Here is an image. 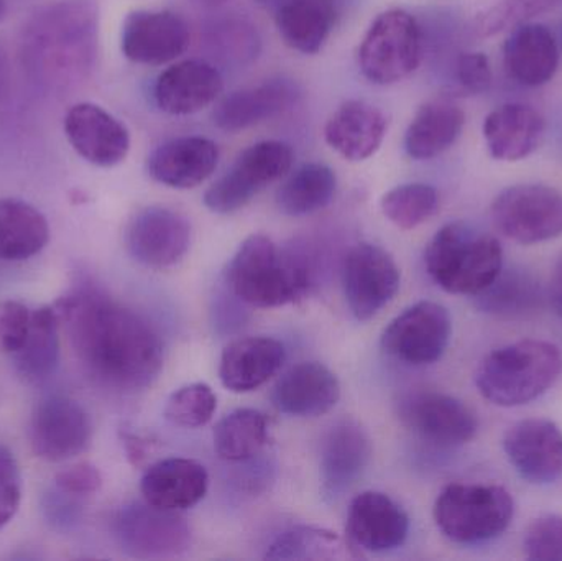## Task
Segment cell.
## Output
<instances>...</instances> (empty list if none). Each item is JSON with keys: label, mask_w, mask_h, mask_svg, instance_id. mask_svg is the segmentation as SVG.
Wrapping results in <instances>:
<instances>
[{"label": "cell", "mask_w": 562, "mask_h": 561, "mask_svg": "<svg viewBox=\"0 0 562 561\" xmlns=\"http://www.w3.org/2000/svg\"><path fill=\"white\" fill-rule=\"evenodd\" d=\"M55 310L79 362L101 384L140 391L160 374L164 345L137 313L88 287L59 300Z\"/></svg>", "instance_id": "6da1fadb"}, {"label": "cell", "mask_w": 562, "mask_h": 561, "mask_svg": "<svg viewBox=\"0 0 562 561\" xmlns=\"http://www.w3.org/2000/svg\"><path fill=\"white\" fill-rule=\"evenodd\" d=\"M94 0H63L35 16L26 32V56L46 81H75L92 66L98 49Z\"/></svg>", "instance_id": "7a4b0ae2"}, {"label": "cell", "mask_w": 562, "mask_h": 561, "mask_svg": "<svg viewBox=\"0 0 562 561\" xmlns=\"http://www.w3.org/2000/svg\"><path fill=\"white\" fill-rule=\"evenodd\" d=\"M562 372L560 348L553 343L524 339L485 356L475 372L482 397L498 407H518L541 397Z\"/></svg>", "instance_id": "3957f363"}, {"label": "cell", "mask_w": 562, "mask_h": 561, "mask_svg": "<svg viewBox=\"0 0 562 561\" xmlns=\"http://www.w3.org/2000/svg\"><path fill=\"white\" fill-rule=\"evenodd\" d=\"M425 260L429 276L442 290L475 296L502 272L504 250L497 237L458 221L436 233Z\"/></svg>", "instance_id": "277c9868"}, {"label": "cell", "mask_w": 562, "mask_h": 561, "mask_svg": "<svg viewBox=\"0 0 562 561\" xmlns=\"http://www.w3.org/2000/svg\"><path fill=\"white\" fill-rule=\"evenodd\" d=\"M227 282L244 303L276 308L306 292L310 272L300 256L280 250L270 237L254 234L231 260Z\"/></svg>", "instance_id": "5b68a950"}, {"label": "cell", "mask_w": 562, "mask_h": 561, "mask_svg": "<svg viewBox=\"0 0 562 561\" xmlns=\"http://www.w3.org/2000/svg\"><path fill=\"white\" fill-rule=\"evenodd\" d=\"M514 513V497L495 484H449L435 504L439 530L462 546L501 536L510 526Z\"/></svg>", "instance_id": "8992f818"}, {"label": "cell", "mask_w": 562, "mask_h": 561, "mask_svg": "<svg viewBox=\"0 0 562 561\" xmlns=\"http://www.w3.org/2000/svg\"><path fill=\"white\" fill-rule=\"evenodd\" d=\"M423 56V35L412 13L402 9L380 13L359 49L362 75L375 85H393L412 75Z\"/></svg>", "instance_id": "52a82bcc"}, {"label": "cell", "mask_w": 562, "mask_h": 561, "mask_svg": "<svg viewBox=\"0 0 562 561\" xmlns=\"http://www.w3.org/2000/svg\"><path fill=\"white\" fill-rule=\"evenodd\" d=\"M293 150L280 141H263L247 148L236 164L204 194L207 210L229 214L249 204L260 191L290 171Z\"/></svg>", "instance_id": "ba28073f"}, {"label": "cell", "mask_w": 562, "mask_h": 561, "mask_svg": "<svg viewBox=\"0 0 562 561\" xmlns=\"http://www.w3.org/2000/svg\"><path fill=\"white\" fill-rule=\"evenodd\" d=\"M492 221L508 239L538 244L562 234V194L547 184H517L492 203Z\"/></svg>", "instance_id": "9c48e42d"}, {"label": "cell", "mask_w": 562, "mask_h": 561, "mask_svg": "<svg viewBox=\"0 0 562 561\" xmlns=\"http://www.w3.org/2000/svg\"><path fill=\"white\" fill-rule=\"evenodd\" d=\"M114 534L119 546L137 559L180 556L191 543L190 526L180 510L148 503L124 507L115 516Z\"/></svg>", "instance_id": "30bf717a"}, {"label": "cell", "mask_w": 562, "mask_h": 561, "mask_svg": "<svg viewBox=\"0 0 562 561\" xmlns=\"http://www.w3.org/2000/svg\"><path fill=\"white\" fill-rule=\"evenodd\" d=\"M92 425L79 402L66 395H48L36 404L30 424L33 453L61 463L79 457L91 445Z\"/></svg>", "instance_id": "8fae6325"}, {"label": "cell", "mask_w": 562, "mask_h": 561, "mask_svg": "<svg viewBox=\"0 0 562 561\" xmlns=\"http://www.w3.org/2000/svg\"><path fill=\"white\" fill-rule=\"evenodd\" d=\"M451 332V316L445 306L419 302L390 323L383 332L382 348L406 364L428 366L445 355Z\"/></svg>", "instance_id": "7c38bea8"}, {"label": "cell", "mask_w": 562, "mask_h": 561, "mask_svg": "<svg viewBox=\"0 0 562 561\" xmlns=\"http://www.w3.org/2000/svg\"><path fill=\"white\" fill-rule=\"evenodd\" d=\"M342 287L352 315L359 322H367L398 292V266L382 247L359 244L344 260Z\"/></svg>", "instance_id": "4fadbf2b"}, {"label": "cell", "mask_w": 562, "mask_h": 561, "mask_svg": "<svg viewBox=\"0 0 562 561\" xmlns=\"http://www.w3.org/2000/svg\"><path fill=\"white\" fill-rule=\"evenodd\" d=\"M191 226L187 217L168 207L138 211L125 231V246L137 262L165 269L183 259L190 249Z\"/></svg>", "instance_id": "5bb4252c"}, {"label": "cell", "mask_w": 562, "mask_h": 561, "mask_svg": "<svg viewBox=\"0 0 562 561\" xmlns=\"http://www.w3.org/2000/svg\"><path fill=\"white\" fill-rule=\"evenodd\" d=\"M125 58L138 65L160 66L183 55L190 46L187 22L170 10H135L125 16L121 36Z\"/></svg>", "instance_id": "9a60e30c"}, {"label": "cell", "mask_w": 562, "mask_h": 561, "mask_svg": "<svg viewBox=\"0 0 562 561\" xmlns=\"http://www.w3.org/2000/svg\"><path fill=\"white\" fill-rule=\"evenodd\" d=\"M504 450L512 467L533 484L562 478V430L554 422L528 418L508 428Z\"/></svg>", "instance_id": "2e32d148"}, {"label": "cell", "mask_w": 562, "mask_h": 561, "mask_svg": "<svg viewBox=\"0 0 562 561\" xmlns=\"http://www.w3.org/2000/svg\"><path fill=\"white\" fill-rule=\"evenodd\" d=\"M65 132L72 148L95 167H115L131 150L127 127L105 109L91 102H81L69 109Z\"/></svg>", "instance_id": "e0dca14e"}, {"label": "cell", "mask_w": 562, "mask_h": 561, "mask_svg": "<svg viewBox=\"0 0 562 561\" xmlns=\"http://www.w3.org/2000/svg\"><path fill=\"white\" fill-rule=\"evenodd\" d=\"M403 420L419 437L441 447H459L477 434L474 412L451 395L425 392L403 405Z\"/></svg>", "instance_id": "ac0fdd59"}, {"label": "cell", "mask_w": 562, "mask_h": 561, "mask_svg": "<svg viewBox=\"0 0 562 561\" xmlns=\"http://www.w3.org/2000/svg\"><path fill=\"white\" fill-rule=\"evenodd\" d=\"M408 532V516L386 494L366 491L350 503L347 534L357 549L389 552L402 547Z\"/></svg>", "instance_id": "d6986e66"}, {"label": "cell", "mask_w": 562, "mask_h": 561, "mask_svg": "<svg viewBox=\"0 0 562 561\" xmlns=\"http://www.w3.org/2000/svg\"><path fill=\"white\" fill-rule=\"evenodd\" d=\"M223 89V76L213 65L187 59L171 65L158 76L154 98L167 114L190 115L213 104Z\"/></svg>", "instance_id": "ffe728a7"}, {"label": "cell", "mask_w": 562, "mask_h": 561, "mask_svg": "<svg viewBox=\"0 0 562 561\" xmlns=\"http://www.w3.org/2000/svg\"><path fill=\"white\" fill-rule=\"evenodd\" d=\"M220 148L210 138L180 137L165 142L148 157V175L165 187L188 190L216 170Z\"/></svg>", "instance_id": "44dd1931"}, {"label": "cell", "mask_w": 562, "mask_h": 561, "mask_svg": "<svg viewBox=\"0 0 562 561\" xmlns=\"http://www.w3.org/2000/svg\"><path fill=\"white\" fill-rule=\"evenodd\" d=\"M339 397V381L319 362H301L288 369L272 394L273 405L281 414L300 418L327 414Z\"/></svg>", "instance_id": "7402d4cb"}, {"label": "cell", "mask_w": 562, "mask_h": 561, "mask_svg": "<svg viewBox=\"0 0 562 561\" xmlns=\"http://www.w3.org/2000/svg\"><path fill=\"white\" fill-rule=\"evenodd\" d=\"M207 486L210 476L203 464L188 458H167L145 471L140 491L145 503L181 513L196 506L206 496Z\"/></svg>", "instance_id": "603a6c76"}, {"label": "cell", "mask_w": 562, "mask_h": 561, "mask_svg": "<svg viewBox=\"0 0 562 561\" xmlns=\"http://www.w3.org/2000/svg\"><path fill=\"white\" fill-rule=\"evenodd\" d=\"M385 134V114L376 105L359 99L340 104L324 127L327 145L350 161L372 157Z\"/></svg>", "instance_id": "cb8c5ba5"}, {"label": "cell", "mask_w": 562, "mask_h": 561, "mask_svg": "<svg viewBox=\"0 0 562 561\" xmlns=\"http://www.w3.org/2000/svg\"><path fill=\"white\" fill-rule=\"evenodd\" d=\"M547 131L543 115L525 104H505L485 117L484 137L495 160L518 161L540 147Z\"/></svg>", "instance_id": "d4e9b609"}, {"label": "cell", "mask_w": 562, "mask_h": 561, "mask_svg": "<svg viewBox=\"0 0 562 561\" xmlns=\"http://www.w3.org/2000/svg\"><path fill=\"white\" fill-rule=\"evenodd\" d=\"M284 358V346L277 339L263 336L237 339L221 356V382L237 394L256 391L280 371Z\"/></svg>", "instance_id": "484cf974"}, {"label": "cell", "mask_w": 562, "mask_h": 561, "mask_svg": "<svg viewBox=\"0 0 562 561\" xmlns=\"http://www.w3.org/2000/svg\"><path fill=\"white\" fill-rule=\"evenodd\" d=\"M370 440L352 420L339 422L326 435L321 453V481L327 496L336 497L349 490L370 460Z\"/></svg>", "instance_id": "4316f807"}, {"label": "cell", "mask_w": 562, "mask_h": 561, "mask_svg": "<svg viewBox=\"0 0 562 561\" xmlns=\"http://www.w3.org/2000/svg\"><path fill=\"white\" fill-rule=\"evenodd\" d=\"M504 63L510 78L520 85L531 88L547 85L560 65L553 33L540 23L517 26L505 42Z\"/></svg>", "instance_id": "83f0119b"}, {"label": "cell", "mask_w": 562, "mask_h": 561, "mask_svg": "<svg viewBox=\"0 0 562 561\" xmlns=\"http://www.w3.org/2000/svg\"><path fill=\"white\" fill-rule=\"evenodd\" d=\"M296 96L294 86L284 79H273L254 88L240 89L224 98L214 109V124L226 132L254 127L290 109Z\"/></svg>", "instance_id": "f1b7e54d"}, {"label": "cell", "mask_w": 562, "mask_h": 561, "mask_svg": "<svg viewBox=\"0 0 562 561\" xmlns=\"http://www.w3.org/2000/svg\"><path fill=\"white\" fill-rule=\"evenodd\" d=\"M464 112L448 99L426 102L405 134V150L415 160H429L448 150L464 127Z\"/></svg>", "instance_id": "f546056e"}, {"label": "cell", "mask_w": 562, "mask_h": 561, "mask_svg": "<svg viewBox=\"0 0 562 561\" xmlns=\"http://www.w3.org/2000/svg\"><path fill=\"white\" fill-rule=\"evenodd\" d=\"M334 0H284L276 22L281 38L304 55L321 52L336 23Z\"/></svg>", "instance_id": "4dcf8cb0"}, {"label": "cell", "mask_w": 562, "mask_h": 561, "mask_svg": "<svg viewBox=\"0 0 562 561\" xmlns=\"http://www.w3.org/2000/svg\"><path fill=\"white\" fill-rule=\"evenodd\" d=\"M49 239L46 217L25 201L0 200V259L20 262L36 256Z\"/></svg>", "instance_id": "1f68e13d"}, {"label": "cell", "mask_w": 562, "mask_h": 561, "mask_svg": "<svg viewBox=\"0 0 562 561\" xmlns=\"http://www.w3.org/2000/svg\"><path fill=\"white\" fill-rule=\"evenodd\" d=\"M59 316L52 306L32 313L29 336L13 356L16 371L29 382H42L55 374L59 364Z\"/></svg>", "instance_id": "d6a6232c"}, {"label": "cell", "mask_w": 562, "mask_h": 561, "mask_svg": "<svg viewBox=\"0 0 562 561\" xmlns=\"http://www.w3.org/2000/svg\"><path fill=\"white\" fill-rule=\"evenodd\" d=\"M336 173L323 164L297 168L277 193V204L286 216H307L323 210L336 193Z\"/></svg>", "instance_id": "836d02e7"}, {"label": "cell", "mask_w": 562, "mask_h": 561, "mask_svg": "<svg viewBox=\"0 0 562 561\" xmlns=\"http://www.w3.org/2000/svg\"><path fill=\"white\" fill-rule=\"evenodd\" d=\"M267 435L266 415L252 408H240L226 415L214 428V450L221 460L243 463L262 451Z\"/></svg>", "instance_id": "e575fe53"}, {"label": "cell", "mask_w": 562, "mask_h": 561, "mask_svg": "<svg viewBox=\"0 0 562 561\" xmlns=\"http://www.w3.org/2000/svg\"><path fill=\"white\" fill-rule=\"evenodd\" d=\"M482 312L497 316L524 315L541 302L540 283L521 269L504 270L497 279L475 295Z\"/></svg>", "instance_id": "d590c367"}, {"label": "cell", "mask_w": 562, "mask_h": 561, "mask_svg": "<svg viewBox=\"0 0 562 561\" xmlns=\"http://www.w3.org/2000/svg\"><path fill=\"white\" fill-rule=\"evenodd\" d=\"M439 197L425 183L400 184L382 198V211L400 229H415L438 211Z\"/></svg>", "instance_id": "8d00e7d4"}, {"label": "cell", "mask_w": 562, "mask_h": 561, "mask_svg": "<svg viewBox=\"0 0 562 561\" xmlns=\"http://www.w3.org/2000/svg\"><path fill=\"white\" fill-rule=\"evenodd\" d=\"M216 407V394L210 385L190 384L170 395L165 417L178 427L198 428L213 418Z\"/></svg>", "instance_id": "74e56055"}, {"label": "cell", "mask_w": 562, "mask_h": 561, "mask_svg": "<svg viewBox=\"0 0 562 561\" xmlns=\"http://www.w3.org/2000/svg\"><path fill=\"white\" fill-rule=\"evenodd\" d=\"M330 549H337L336 534L296 527L281 534L266 557L270 560L326 559Z\"/></svg>", "instance_id": "f35d334b"}, {"label": "cell", "mask_w": 562, "mask_h": 561, "mask_svg": "<svg viewBox=\"0 0 562 561\" xmlns=\"http://www.w3.org/2000/svg\"><path fill=\"white\" fill-rule=\"evenodd\" d=\"M557 3V0H502L475 20V32L482 36L497 35L517 29Z\"/></svg>", "instance_id": "ab89813d"}, {"label": "cell", "mask_w": 562, "mask_h": 561, "mask_svg": "<svg viewBox=\"0 0 562 561\" xmlns=\"http://www.w3.org/2000/svg\"><path fill=\"white\" fill-rule=\"evenodd\" d=\"M527 559L562 561V517L543 516L533 520L524 539Z\"/></svg>", "instance_id": "60d3db41"}, {"label": "cell", "mask_w": 562, "mask_h": 561, "mask_svg": "<svg viewBox=\"0 0 562 561\" xmlns=\"http://www.w3.org/2000/svg\"><path fill=\"white\" fill-rule=\"evenodd\" d=\"M32 312L15 300L0 302V352L15 355L29 336Z\"/></svg>", "instance_id": "b9f144b4"}, {"label": "cell", "mask_w": 562, "mask_h": 561, "mask_svg": "<svg viewBox=\"0 0 562 561\" xmlns=\"http://www.w3.org/2000/svg\"><path fill=\"white\" fill-rule=\"evenodd\" d=\"M22 501V478L15 458L0 445V529L15 516Z\"/></svg>", "instance_id": "7bdbcfd3"}, {"label": "cell", "mask_w": 562, "mask_h": 561, "mask_svg": "<svg viewBox=\"0 0 562 561\" xmlns=\"http://www.w3.org/2000/svg\"><path fill=\"white\" fill-rule=\"evenodd\" d=\"M459 86L469 94H481L491 88L492 69L484 53H462L456 65Z\"/></svg>", "instance_id": "ee69618b"}, {"label": "cell", "mask_w": 562, "mask_h": 561, "mask_svg": "<svg viewBox=\"0 0 562 561\" xmlns=\"http://www.w3.org/2000/svg\"><path fill=\"white\" fill-rule=\"evenodd\" d=\"M101 473L98 468L89 463L66 468L56 476V487L69 497L92 496L101 490Z\"/></svg>", "instance_id": "f6af8a7d"}, {"label": "cell", "mask_w": 562, "mask_h": 561, "mask_svg": "<svg viewBox=\"0 0 562 561\" xmlns=\"http://www.w3.org/2000/svg\"><path fill=\"white\" fill-rule=\"evenodd\" d=\"M550 300L554 312L562 318V256L554 267L553 277L550 282Z\"/></svg>", "instance_id": "bcb514c9"}, {"label": "cell", "mask_w": 562, "mask_h": 561, "mask_svg": "<svg viewBox=\"0 0 562 561\" xmlns=\"http://www.w3.org/2000/svg\"><path fill=\"white\" fill-rule=\"evenodd\" d=\"M194 2L203 7H217L221 3L227 2V0H194Z\"/></svg>", "instance_id": "7dc6e473"}, {"label": "cell", "mask_w": 562, "mask_h": 561, "mask_svg": "<svg viewBox=\"0 0 562 561\" xmlns=\"http://www.w3.org/2000/svg\"><path fill=\"white\" fill-rule=\"evenodd\" d=\"M3 15V0H0V19H2Z\"/></svg>", "instance_id": "c3c4849f"}, {"label": "cell", "mask_w": 562, "mask_h": 561, "mask_svg": "<svg viewBox=\"0 0 562 561\" xmlns=\"http://www.w3.org/2000/svg\"><path fill=\"white\" fill-rule=\"evenodd\" d=\"M259 2H266V0H259Z\"/></svg>", "instance_id": "681fc988"}]
</instances>
